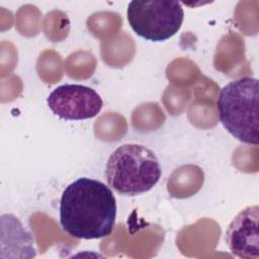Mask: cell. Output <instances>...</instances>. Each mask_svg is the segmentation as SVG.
I'll return each instance as SVG.
<instances>
[{
    "label": "cell",
    "instance_id": "4",
    "mask_svg": "<svg viewBox=\"0 0 259 259\" xmlns=\"http://www.w3.org/2000/svg\"><path fill=\"white\" fill-rule=\"evenodd\" d=\"M126 17L137 35L150 41H164L181 28L184 11L178 1L134 0L128 3Z\"/></svg>",
    "mask_w": 259,
    "mask_h": 259
},
{
    "label": "cell",
    "instance_id": "5",
    "mask_svg": "<svg viewBox=\"0 0 259 259\" xmlns=\"http://www.w3.org/2000/svg\"><path fill=\"white\" fill-rule=\"evenodd\" d=\"M47 103L55 115L66 120L95 117L103 106L100 95L94 89L80 84H64L55 88Z\"/></svg>",
    "mask_w": 259,
    "mask_h": 259
},
{
    "label": "cell",
    "instance_id": "7",
    "mask_svg": "<svg viewBox=\"0 0 259 259\" xmlns=\"http://www.w3.org/2000/svg\"><path fill=\"white\" fill-rule=\"evenodd\" d=\"M1 251H8V257L33 258L36 255L31 234L11 213L1 215Z\"/></svg>",
    "mask_w": 259,
    "mask_h": 259
},
{
    "label": "cell",
    "instance_id": "6",
    "mask_svg": "<svg viewBox=\"0 0 259 259\" xmlns=\"http://www.w3.org/2000/svg\"><path fill=\"white\" fill-rule=\"evenodd\" d=\"M258 219V205H251L242 209L229 225L226 243L236 257L259 259Z\"/></svg>",
    "mask_w": 259,
    "mask_h": 259
},
{
    "label": "cell",
    "instance_id": "1",
    "mask_svg": "<svg viewBox=\"0 0 259 259\" xmlns=\"http://www.w3.org/2000/svg\"><path fill=\"white\" fill-rule=\"evenodd\" d=\"M116 200L105 183L81 177L70 183L60 200V224L71 237L84 240L109 236L115 226Z\"/></svg>",
    "mask_w": 259,
    "mask_h": 259
},
{
    "label": "cell",
    "instance_id": "3",
    "mask_svg": "<svg viewBox=\"0 0 259 259\" xmlns=\"http://www.w3.org/2000/svg\"><path fill=\"white\" fill-rule=\"evenodd\" d=\"M258 80L242 77L225 85L217 99L219 119L238 141L257 146L259 144Z\"/></svg>",
    "mask_w": 259,
    "mask_h": 259
},
{
    "label": "cell",
    "instance_id": "2",
    "mask_svg": "<svg viewBox=\"0 0 259 259\" xmlns=\"http://www.w3.org/2000/svg\"><path fill=\"white\" fill-rule=\"evenodd\" d=\"M162 169L156 154L139 144H124L109 156L105 166L107 184L122 195H139L160 180Z\"/></svg>",
    "mask_w": 259,
    "mask_h": 259
}]
</instances>
